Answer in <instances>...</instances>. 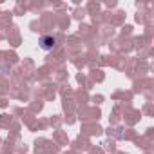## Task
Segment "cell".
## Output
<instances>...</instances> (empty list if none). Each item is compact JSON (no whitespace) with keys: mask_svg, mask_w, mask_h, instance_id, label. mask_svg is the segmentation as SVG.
I'll return each instance as SVG.
<instances>
[{"mask_svg":"<svg viewBox=\"0 0 154 154\" xmlns=\"http://www.w3.org/2000/svg\"><path fill=\"white\" fill-rule=\"evenodd\" d=\"M40 45H42V49L49 51V49H53V47H54V38H53V36H42Z\"/></svg>","mask_w":154,"mask_h":154,"instance_id":"6da1fadb","label":"cell"}]
</instances>
